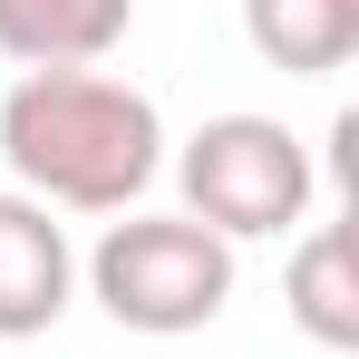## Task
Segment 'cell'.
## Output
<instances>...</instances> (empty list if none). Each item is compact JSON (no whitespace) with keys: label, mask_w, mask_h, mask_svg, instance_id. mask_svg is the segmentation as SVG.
<instances>
[{"label":"cell","mask_w":359,"mask_h":359,"mask_svg":"<svg viewBox=\"0 0 359 359\" xmlns=\"http://www.w3.org/2000/svg\"><path fill=\"white\" fill-rule=\"evenodd\" d=\"M68 292H78V252L68 224L29 194H0V340H39L59 330Z\"/></svg>","instance_id":"4"},{"label":"cell","mask_w":359,"mask_h":359,"mask_svg":"<svg viewBox=\"0 0 359 359\" xmlns=\"http://www.w3.org/2000/svg\"><path fill=\"white\" fill-rule=\"evenodd\" d=\"M0 165L49 214H136L165 165V117L107 68H20L0 97Z\"/></svg>","instance_id":"1"},{"label":"cell","mask_w":359,"mask_h":359,"mask_svg":"<svg viewBox=\"0 0 359 359\" xmlns=\"http://www.w3.org/2000/svg\"><path fill=\"white\" fill-rule=\"evenodd\" d=\"M175 184H184V214L224 243H272V233H301L311 224V194H320V165L282 117H204L175 156Z\"/></svg>","instance_id":"3"},{"label":"cell","mask_w":359,"mask_h":359,"mask_svg":"<svg viewBox=\"0 0 359 359\" xmlns=\"http://www.w3.org/2000/svg\"><path fill=\"white\" fill-rule=\"evenodd\" d=\"M88 292L97 311L136 330V340H184V330H214L224 301H233V243L204 233L194 214H126L97 233L88 252Z\"/></svg>","instance_id":"2"},{"label":"cell","mask_w":359,"mask_h":359,"mask_svg":"<svg viewBox=\"0 0 359 359\" xmlns=\"http://www.w3.org/2000/svg\"><path fill=\"white\" fill-rule=\"evenodd\" d=\"M282 311L320 350H359V282H350V233L340 224H301L292 272H282Z\"/></svg>","instance_id":"7"},{"label":"cell","mask_w":359,"mask_h":359,"mask_svg":"<svg viewBox=\"0 0 359 359\" xmlns=\"http://www.w3.org/2000/svg\"><path fill=\"white\" fill-rule=\"evenodd\" d=\"M136 29V0H0V59L20 68H97Z\"/></svg>","instance_id":"5"},{"label":"cell","mask_w":359,"mask_h":359,"mask_svg":"<svg viewBox=\"0 0 359 359\" xmlns=\"http://www.w3.org/2000/svg\"><path fill=\"white\" fill-rule=\"evenodd\" d=\"M243 39L282 78H330L359 59V0H243Z\"/></svg>","instance_id":"6"}]
</instances>
